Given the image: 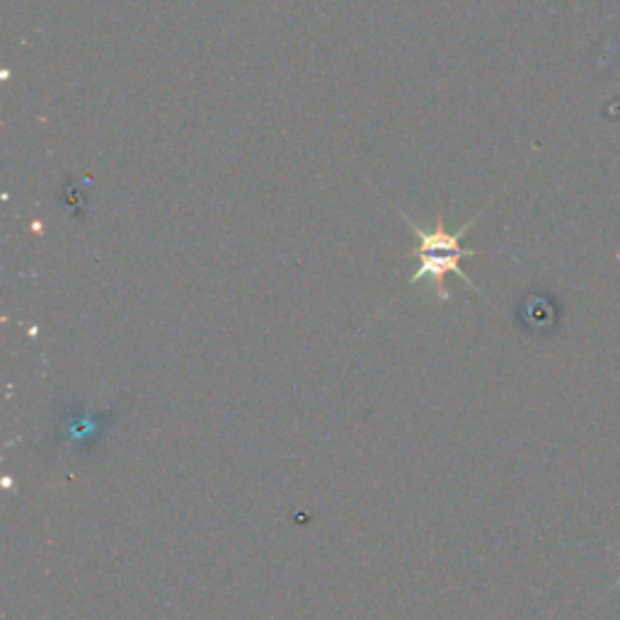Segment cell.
<instances>
[{
	"instance_id": "6da1fadb",
	"label": "cell",
	"mask_w": 620,
	"mask_h": 620,
	"mask_svg": "<svg viewBox=\"0 0 620 620\" xmlns=\"http://www.w3.org/2000/svg\"><path fill=\"white\" fill-rule=\"evenodd\" d=\"M405 218L407 226L412 228V231L417 233L419 238V245L415 250V257H417V272L412 274L410 284H419V281L429 279L434 286V294L439 301H449L451 294L449 289H446V277L449 274H456L458 279L463 281L468 289H473L475 294H480L478 286L473 284V279L468 277V272L463 269V260L465 257H475L480 255V250H470L463 245V238L465 233L470 231V228L475 226V221L482 216V211L478 216L473 218V221H468L465 226L458 228L456 233H451L449 228H446L444 223V211H436V228L434 231H427V228L417 226L415 221H412L407 214H400Z\"/></svg>"
}]
</instances>
